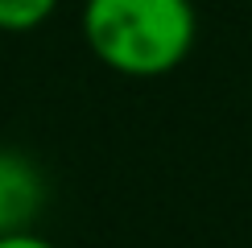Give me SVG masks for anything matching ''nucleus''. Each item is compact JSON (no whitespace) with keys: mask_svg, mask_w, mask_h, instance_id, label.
<instances>
[{"mask_svg":"<svg viewBox=\"0 0 252 248\" xmlns=\"http://www.w3.org/2000/svg\"><path fill=\"white\" fill-rule=\"evenodd\" d=\"M91 58L124 79H161L198 41L194 0H83L79 17Z\"/></svg>","mask_w":252,"mask_h":248,"instance_id":"f257e3e1","label":"nucleus"},{"mask_svg":"<svg viewBox=\"0 0 252 248\" xmlns=\"http://www.w3.org/2000/svg\"><path fill=\"white\" fill-rule=\"evenodd\" d=\"M46 203V174L21 149H0V236L25 232Z\"/></svg>","mask_w":252,"mask_h":248,"instance_id":"f03ea898","label":"nucleus"},{"mask_svg":"<svg viewBox=\"0 0 252 248\" xmlns=\"http://www.w3.org/2000/svg\"><path fill=\"white\" fill-rule=\"evenodd\" d=\"M62 0H0V33H33L58 13Z\"/></svg>","mask_w":252,"mask_h":248,"instance_id":"7ed1b4c3","label":"nucleus"},{"mask_svg":"<svg viewBox=\"0 0 252 248\" xmlns=\"http://www.w3.org/2000/svg\"><path fill=\"white\" fill-rule=\"evenodd\" d=\"M0 248H54V244L46 236H37L33 227H25V232H4L0 236Z\"/></svg>","mask_w":252,"mask_h":248,"instance_id":"20e7f679","label":"nucleus"}]
</instances>
